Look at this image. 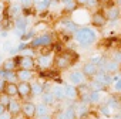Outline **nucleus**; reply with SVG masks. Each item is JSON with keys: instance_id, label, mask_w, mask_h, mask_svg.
<instances>
[{"instance_id": "nucleus-38", "label": "nucleus", "mask_w": 121, "mask_h": 119, "mask_svg": "<svg viewBox=\"0 0 121 119\" xmlns=\"http://www.w3.org/2000/svg\"><path fill=\"white\" fill-rule=\"evenodd\" d=\"M6 112V106L2 103V102H0V115H2V113H4Z\"/></svg>"}, {"instance_id": "nucleus-32", "label": "nucleus", "mask_w": 121, "mask_h": 119, "mask_svg": "<svg viewBox=\"0 0 121 119\" xmlns=\"http://www.w3.org/2000/svg\"><path fill=\"white\" fill-rule=\"evenodd\" d=\"M114 89L121 91V79H117V82H114Z\"/></svg>"}, {"instance_id": "nucleus-6", "label": "nucleus", "mask_w": 121, "mask_h": 119, "mask_svg": "<svg viewBox=\"0 0 121 119\" xmlns=\"http://www.w3.org/2000/svg\"><path fill=\"white\" fill-rule=\"evenodd\" d=\"M70 82H73L74 85H81L84 82V74L80 72V71H74L70 74Z\"/></svg>"}, {"instance_id": "nucleus-36", "label": "nucleus", "mask_w": 121, "mask_h": 119, "mask_svg": "<svg viewBox=\"0 0 121 119\" xmlns=\"http://www.w3.org/2000/svg\"><path fill=\"white\" fill-rule=\"evenodd\" d=\"M108 108H118V103L115 101H110L108 102Z\"/></svg>"}, {"instance_id": "nucleus-12", "label": "nucleus", "mask_w": 121, "mask_h": 119, "mask_svg": "<svg viewBox=\"0 0 121 119\" xmlns=\"http://www.w3.org/2000/svg\"><path fill=\"white\" fill-rule=\"evenodd\" d=\"M3 78L6 79V82H16L17 74H16L14 71H4V72H3Z\"/></svg>"}, {"instance_id": "nucleus-41", "label": "nucleus", "mask_w": 121, "mask_h": 119, "mask_svg": "<svg viewBox=\"0 0 121 119\" xmlns=\"http://www.w3.org/2000/svg\"><path fill=\"white\" fill-rule=\"evenodd\" d=\"M0 37H4V38H6V37H7V31H4V30H3L2 33H0Z\"/></svg>"}, {"instance_id": "nucleus-22", "label": "nucleus", "mask_w": 121, "mask_h": 119, "mask_svg": "<svg viewBox=\"0 0 121 119\" xmlns=\"http://www.w3.org/2000/svg\"><path fill=\"white\" fill-rule=\"evenodd\" d=\"M100 92L98 91H91L90 92V95H88V99H90V102H98L100 101Z\"/></svg>"}, {"instance_id": "nucleus-19", "label": "nucleus", "mask_w": 121, "mask_h": 119, "mask_svg": "<svg viewBox=\"0 0 121 119\" xmlns=\"http://www.w3.org/2000/svg\"><path fill=\"white\" fill-rule=\"evenodd\" d=\"M54 95H53V92H47V94H44L43 95V101H44V103L46 105H51L53 102H54Z\"/></svg>"}, {"instance_id": "nucleus-10", "label": "nucleus", "mask_w": 121, "mask_h": 119, "mask_svg": "<svg viewBox=\"0 0 121 119\" xmlns=\"http://www.w3.org/2000/svg\"><path fill=\"white\" fill-rule=\"evenodd\" d=\"M30 78H31V72H30V70H22V71L17 72V79H20V81L27 82Z\"/></svg>"}, {"instance_id": "nucleus-15", "label": "nucleus", "mask_w": 121, "mask_h": 119, "mask_svg": "<svg viewBox=\"0 0 121 119\" xmlns=\"http://www.w3.org/2000/svg\"><path fill=\"white\" fill-rule=\"evenodd\" d=\"M53 95H54V98H57V99L64 98V96H66V95H64V88H63V87H54V88H53Z\"/></svg>"}, {"instance_id": "nucleus-11", "label": "nucleus", "mask_w": 121, "mask_h": 119, "mask_svg": "<svg viewBox=\"0 0 121 119\" xmlns=\"http://www.w3.org/2000/svg\"><path fill=\"white\" fill-rule=\"evenodd\" d=\"M64 95L69 96L70 99H74L77 96V89L73 85H67V87H64Z\"/></svg>"}, {"instance_id": "nucleus-44", "label": "nucleus", "mask_w": 121, "mask_h": 119, "mask_svg": "<svg viewBox=\"0 0 121 119\" xmlns=\"http://www.w3.org/2000/svg\"><path fill=\"white\" fill-rule=\"evenodd\" d=\"M78 3H81V4H86V3H87V0H78Z\"/></svg>"}, {"instance_id": "nucleus-35", "label": "nucleus", "mask_w": 121, "mask_h": 119, "mask_svg": "<svg viewBox=\"0 0 121 119\" xmlns=\"http://www.w3.org/2000/svg\"><path fill=\"white\" fill-rule=\"evenodd\" d=\"M2 103H3V105H7V103H9V96H7V95H3V96H2Z\"/></svg>"}, {"instance_id": "nucleus-18", "label": "nucleus", "mask_w": 121, "mask_h": 119, "mask_svg": "<svg viewBox=\"0 0 121 119\" xmlns=\"http://www.w3.org/2000/svg\"><path fill=\"white\" fill-rule=\"evenodd\" d=\"M36 115L37 116L47 115V106H46V103H40V105L36 106Z\"/></svg>"}, {"instance_id": "nucleus-9", "label": "nucleus", "mask_w": 121, "mask_h": 119, "mask_svg": "<svg viewBox=\"0 0 121 119\" xmlns=\"http://www.w3.org/2000/svg\"><path fill=\"white\" fill-rule=\"evenodd\" d=\"M17 67V63H16V58H9L3 63V70L4 71H14V68Z\"/></svg>"}, {"instance_id": "nucleus-40", "label": "nucleus", "mask_w": 121, "mask_h": 119, "mask_svg": "<svg viewBox=\"0 0 121 119\" xmlns=\"http://www.w3.org/2000/svg\"><path fill=\"white\" fill-rule=\"evenodd\" d=\"M0 119H10V118H9V115H6V113H2V115H0Z\"/></svg>"}, {"instance_id": "nucleus-2", "label": "nucleus", "mask_w": 121, "mask_h": 119, "mask_svg": "<svg viewBox=\"0 0 121 119\" xmlns=\"http://www.w3.org/2000/svg\"><path fill=\"white\" fill-rule=\"evenodd\" d=\"M16 63L22 67V70H31L34 67V61L31 57H22V58H16Z\"/></svg>"}, {"instance_id": "nucleus-27", "label": "nucleus", "mask_w": 121, "mask_h": 119, "mask_svg": "<svg viewBox=\"0 0 121 119\" xmlns=\"http://www.w3.org/2000/svg\"><path fill=\"white\" fill-rule=\"evenodd\" d=\"M64 26H66L67 30H70V31H76V24H74V23H71V21H64Z\"/></svg>"}, {"instance_id": "nucleus-16", "label": "nucleus", "mask_w": 121, "mask_h": 119, "mask_svg": "<svg viewBox=\"0 0 121 119\" xmlns=\"http://www.w3.org/2000/svg\"><path fill=\"white\" fill-rule=\"evenodd\" d=\"M50 63H51L50 55H41V57L39 58V65H40V67H48Z\"/></svg>"}, {"instance_id": "nucleus-25", "label": "nucleus", "mask_w": 121, "mask_h": 119, "mask_svg": "<svg viewBox=\"0 0 121 119\" xmlns=\"http://www.w3.org/2000/svg\"><path fill=\"white\" fill-rule=\"evenodd\" d=\"M108 19H111V20H114V19H117L118 17V9L117 7H111L110 10H108Z\"/></svg>"}, {"instance_id": "nucleus-21", "label": "nucleus", "mask_w": 121, "mask_h": 119, "mask_svg": "<svg viewBox=\"0 0 121 119\" xmlns=\"http://www.w3.org/2000/svg\"><path fill=\"white\" fill-rule=\"evenodd\" d=\"M19 12H20V6L13 4V6H10V9H9L7 14H9V17H13V16H17V14H19Z\"/></svg>"}, {"instance_id": "nucleus-8", "label": "nucleus", "mask_w": 121, "mask_h": 119, "mask_svg": "<svg viewBox=\"0 0 121 119\" xmlns=\"http://www.w3.org/2000/svg\"><path fill=\"white\" fill-rule=\"evenodd\" d=\"M23 112H24V115L29 116V118L34 116V115H36V105L31 103V102L24 103V105H23Z\"/></svg>"}, {"instance_id": "nucleus-1", "label": "nucleus", "mask_w": 121, "mask_h": 119, "mask_svg": "<svg viewBox=\"0 0 121 119\" xmlns=\"http://www.w3.org/2000/svg\"><path fill=\"white\" fill-rule=\"evenodd\" d=\"M76 40L81 45H90L95 40V33L91 28H80L76 31Z\"/></svg>"}, {"instance_id": "nucleus-31", "label": "nucleus", "mask_w": 121, "mask_h": 119, "mask_svg": "<svg viewBox=\"0 0 121 119\" xmlns=\"http://www.w3.org/2000/svg\"><path fill=\"white\" fill-rule=\"evenodd\" d=\"M86 111H87V108H86V106H83V105L77 108V113H78V115H83V113H86Z\"/></svg>"}, {"instance_id": "nucleus-33", "label": "nucleus", "mask_w": 121, "mask_h": 119, "mask_svg": "<svg viewBox=\"0 0 121 119\" xmlns=\"http://www.w3.org/2000/svg\"><path fill=\"white\" fill-rule=\"evenodd\" d=\"M3 47H4V50H6V51H10V50H12V43H10V41H6Z\"/></svg>"}, {"instance_id": "nucleus-23", "label": "nucleus", "mask_w": 121, "mask_h": 119, "mask_svg": "<svg viewBox=\"0 0 121 119\" xmlns=\"http://www.w3.org/2000/svg\"><path fill=\"white\" fill-rule=\"evenodd\" d=\"M30 87H31V92H33L34 95H40V94L43 92V87H41L40 84H37V82L33 84V85H30Z\"/></svg>"}, {"instance_id": "nucleus-13", "label": "nucleus", "mask_w": 121, "mask_h": 119, "mask_svg": "<svg viewBox=\"0 0 121 119\" xmlns=\"http://www.w3.org/2000/svg\"><path fill=\"white\" fill-rule=\"evenodd\" d=\"M91 21H93V24H94V26H103V24H104V21H105V19H104V16H103L101 13H95V14L93 16Z\"/></svg>"}, {"instance_id": "nucleus-14", "label": "nucleus", "mask_w": 121, "mask_h": 119, "mask_svg": "<svg viewBox=\"0 0 121 119\" xmlns=\"http://www.w3.org/2000/svg\"><path fill=\"white\" fill-rule=\"evenodd\" d=\"M83 71H84V74H87V75H94V74L97 72V67L90 63V64H86V65H84Z\"/></svg>"}, {"instance_id": "nucleus-5", "label": "nucleus", "mask_w": 121, "mask_h": 119, "mask_svg": "<svg viewBox=\"0 0 121 119\" xmlns=\"http://www.w3.org/2000/svg\"><path fill=\"white\" fill-rule=\"evenodd\" d=\"M17 94H19L20 96H27L29 94H31V87H30V84L22 81V82L17 85Z\"/></svg>"}, {"instance_id": "nucleus-45", "label": "nucleus", "mask_w": 121, "mask_h": 119, "mask_svg": "<svg viewBox=\"0 0 121 119\" xmlns=\"http://www.w3.org/2000/svg\"><path fill=\"white\" fill-rule=\"evenodd\" d=\"M2 12H3V3L0 2V13H2Z\"/></svg>"}, {"instance_id": "nucleus-43", "label": "nucleus", "mask_w": 121, "mask_h": 119, "mask_svg": "<svg viewBox=\"0 0 121 119\" xmlns=\"http://www.w3.org/2000/svg\"><path fill=\"white\" fill-rule=\"evenodd\" d=\"M23 4H24V6H29V4H30V0H23Z\"/></svg>"}, {"instance_id": "nucleus-26", "label": "nucleus", "mask_w": 121, "mask_h": 119, "mask_svg": "<svg viewBox=\"0 0 121 119\" xmlns=\"http://www.w3.org/2000/svg\"><path fill=\"white\" fill-rule=\"evenodd\" d=\"M91 64H94V65H97V64H103V57H100V55H94V57L91 58Z\"/></svg>"}, {"instance_id": "nucleus-17", "label": "nucleus", "mask_w": 121, "mask_h": 119, "mask_svg": "<svg viewBox=\"0 0 121 119\" xmlns=\"http://www.w3.org/2000/svg\"><path fill=\"white\" fill-rule=\"evenodd\" d=\"M26 26H27V20L24 19V17H19L17 20H16V28H19V30H26Z\"/></svg>"}, {"instance_id": "nucleus-3", "label": "nucleus", "mask_w": 121, "mask_h": 119, "mask_svg": "<svg viewBox=\"0 0 121 119\" xmlns=\"http://www.w3.org/2000/svg\"><path fill=\"white\" fill-rule=\"evenodd\" d=\"M51 43V37L48 34H44V36H40L37 38H34L31 41V45L33 47H39V45H48Z\"/></svg>"}, {"instance_id": "nucleus-49", "label": "nucleus", "mask_w": 121, "mask_h": 119, "mask_svg": "<svg viewBox=\"0 0 121 119\" xmlns=\"http://www.w3.org/2000/svg\"><path fill=\"white\" fill-rule=\"evenodd\" d=\"M36 2H40V0H36Z\"/></svg>"}, {"instance_id": "nucleus-46", "label": "nucleus", "mask_w": 121, "mask_h": 119, "mask_svg": "<svg viewBox=\"0 0 121 119\" xmlns=\"http://www.w3.org/2000/svg\"><path fill=\"white\" fill-rule=\"evenodd\" d=\"M10 119H22L20 116H13V118H10Z\"/></svg>"}, {"instance_id": "nucleus-29", "label": "nucleus", "mask_w": 121, "mask_h": 119, "mask_svg": "<svg viewBox=\"0 0 121 119\" xmlns=\"http://www.w3.org/2000/svg\"><path fill=\"white\" fill-rule=\"evenodd\" d=\"M61 2L66 4L67 9H73V6H74V4H73V0H61Z\"/></svg>"}, {"instance_id": "nucleus-24", "label": "nucleus", "mask_w": 121, "mask_h": 119, "mask_svg": "<svg viewBox=\"0 0 121 119\" xmlns=\"http://www.w3.org/2000/svg\"><path fill=\"white\" fill-rule=\"evenodd\" d=\"M50 2H51V0H40V2L37 3V9H39V10L47 9V7L50 6Z\"/></svg>"}, {"instance_id": "nucleus-20", "label": "nucleus", "mask_w": 121, "mask_h": 119, "mask_svg": "<svg viewBox=\"0 0 121 119\" xmlns=\"http://www.w3.org/2000/svg\"><path fill=\"white\" fill-rule=\"evenodd\" d=\"M9 109H10L12 113H19V111H20V103L12 101V102H9Z\"/></svg>"}, {"instance_id": "nucleus-42", "label": "nucleus", "mask_w": 121, "mask_h": 119, "mask_svg": "<svg viewBox=\"0 0 121 119\" xmlns=\"http://www.w3.org/2000/svg\"><path fill=\"white\" fill-rule=\"evenodd\" d=\"M39 119H50V116H47V115H43V116H39Z\"/></svg>"}, {"instance_id": "nucleus-34", "label": "nucleus", "mask_w": 121, "mask_h": 119, "mask_svg": "<svg viewBox=\"0 0 121 119\" xmlns=\"http://www.w3.org/2000/svg\"><path fill=\"white\" fill-rule=\"evenodd\" d=\"M23 33H24L23 30H19V28H16V30H14V34H16L17 37H20V38L23 37Z\"/></svg>"}, {"instance_id": "nucleus-4", "label": "nucleus", "mask_w": 121, "mask_h": 119, "mask_svg": "<svg viewBox=\"0 0 121 119\" xmlns=\"http://www.w3.org/2000/svg\"><path fill=\"white\" fill-rule=\"evenodd\" d=\"M56 63H57V67L58 68H66L71 64V60H70V55L69 54H61L57 60H56Z\"/></svg>"}, {"instance_id": "nucleus-7", "label": "nucleus", "mask_w": 121, "mask_h": 119, "mask_svg": "<svg viewBox=\"0 0 121 119\" xmlns=\"http://www.w3.org/2000/svg\"><path fill=\"white\" fill-rule=\"evenodd\" d=\"M3 91H4V94L7 96H14V95H17V85L14 82H7L4 85Z\"/></svg>"}, {"instance_id": "nucleus-30", "label": "nucleus", "mask_w": 121, "mask_h": 119, "mask_svg": "<svg viewBox=\"0 0 121 119\" xmlns=\"http://www.w3.org/2000/svg\"><path fill=\"white\" fill-rule=\"evenodd\" d=\"M107 70H108V71H112V70L115 71V70H117V63H114V61L110 63V64L107 65Z\"/></svg>"}, {"instance_id": "nucleus-28", "label": "nucleus", "mask_w": 121, "mask_h": 119, "mask_svg": "<svg viewBox=\"0 0 121 119\" xmlns=\"http://www.w3.org/2000/svg\"><path fill=\"white\" fill-rule=\"evenodd\" d=\"M64 115H66V118H67V119H73V118H74V115H76V112H74V109H73V108H70V109H67V111H66V113H64Z\"/></svg>"}, {"instance_id": "nucleus-37", "label": "nucleus", "mask_w": 121, "mask_h": 119, "mask_svg": "<svg viewBox=\"0 0 121 119\" xmlns=\"http://www.w3.org/2000/svg\"><path fill=\"white\" fill-rule=\"evenodd\" d=\"M101 111H103V113H104V115H110V112H111L108 106H103V108H101Z\"/></svg>"}, {"instance_id": "nucleus-48", "label": "nucleus", "mask_w": 121, "mask_h": 119, "mask_svg": "<svg viewBox=\"0 0 121 119\" xmlns=\"http://www.w3.org/2000/svg\"><path fill=\"white\" fill-rule=\"evenodd\" d=\"M0 63H2V55H0Z\"/></svg>"}, {"instance_id": "nucleus-39", "label": "nucleus", "mask_w": 121, "mask_h": 119, "mask_svg": "<svg viewBox=\"0 0 121 119\" xmlns=\"http://www.w3.org/2000/svg\"><path fill=\"white\" fill-rule=\"evenodd\" d=\"M114 60H115V61H121V52L115 54V55H114Z\"/></svg>"}, {"instance_id": "nucleus-47", "label": "nucleus", "mask_w": 121, "mask_h": 119, "mask_svg": "<svg viewBox=\"0 0 121 119\" xmlns=\"http://www.w3.org/2000/svg\"><path fill=\"white\" fill-rule=\"evenodd\" d=\"M117 2H118V4H121V0H117Z\"/></svg>"}]
</instances>
